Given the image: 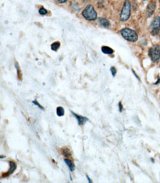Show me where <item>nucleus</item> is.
Returning a JSON list of instances; mask_svg holds the SVG:
<instances>
[{"label": "nucleus", "mask_w": 160, "mask_h": 183, "mask_svg": "<svg viewBox=\"0 0 160 183\" xmlns=\"http://www.w3.org/2000/svg\"><path fill=\"white\" fill-rule=\"evenodd\" d=\"M120 33L123 36V37L125 39H126V40H128V41L131 42H134L137 41V34L133 30L129 29V28H123L120 31Z\"/></svg>", "instance_id": "obj_1"}, {"label": "nucleus", "mask_w": 160, "mask_h": 183, "mask_svg": "<svg viewBox=\"0 0 160 183\" xmlns=\"http://www.w3.org/2000/svg\"><path fill=\"white\" fill-rule=\"evenodd\" d=\"M82 15L86 19L89 20V21H94L97 18V13L94 10V7L92 5H89L86 6V8L82 12Z\"/></svg>", "instance_id": "obj_2"}, {"label": "nucleus", "mask_w": 160, "mask_h": 183, "mask_svg": "<svg viewBox=\"0 0 160 183\" xmlns=\"http://www.w3.org/2000/svg\"><path fill=\"white\" fill-rule=\"evenodd\" d=\"M130 15H131V4L128 0H126L120 13V20L123 22L127 21L129 19Z\"/></svg>", "instance_id": "obj_3"}, {"label": "nucleus", "mask_w": 160, "mask_h": 183, "mask_svg": "<svg viewBox=\"0 0 160 183\" xmlns=\"http://www.w3.org/2000/svg\"><path fill=\"white\" fill-rule=\"evenodd\" d=\"M149 56L154 62H158L160 59V47L156 45L149 50Z\"/></svg>", "instance_id": "obj_4"}, {"label": "nucleus", "mask_w": 160, "mask_h": 183, "mask_svg": "<svg viewBox=\"0 0 160 183\" xmlns=\"http://www.w3.org/2000/svg\"><path fill=\"white\" fill-rule=\"evenodd\" d=\"M160 30V17H156L150 25V32L153 35L158 34Z\"/></svg>", "instance_id": "obj_5"}, {"label": "nucleus", "mask_w": 160, "mask_h": 183, "mask_svg": "<svg viewBox=\"0 0 160 183\" xmlns=\"http://www.w3.org/2000/svg\"><path fill=\"white\" fill-rule=\"evenodd\" d=\"M155 9H156L155 1H151V2L148 4V7H147V9H146V12H147L148 17H150V16H152V14L154 13Z\"/></svg>", "instance_id": "obj_6"}, {"label": "nucleus", "mask_w": 160, "mask_h": 183, "mask_svg": "<svg viewBox=\"0 0 160 183\" xmlns=\"http://www.w3.org/2000/svg\"><path fill=\"white\" fill-rule=\"evenodd\" d=\"M72 114L74 115V116H75V118L77 119L79 125H83L88 121V118L84 117V116H79V115L76 114V113H73L72 111Z\"/></svg>", "instance_id": "obj_7"}, {"label": "nucleus", "mask_w": 160, "mask_h": 183, "mask_svg": "<svg viewBox=\"0 0 160 183\" xmlns=\"http://www.w3.org/2000/svg\"><path fill=\"white\" fill-rule=\"evenodd\" d=\"M99 22L102 26L106 27V28H108V27L110 26V22L106 18H103V17L100 18L99 19Z\"/></svg>", "instance_id": "obj_8"}, {"label": "nucleus", "mask_w": 160, "mask_h": 183, "mask_svg": "<svg viewBox=\"0 0 160 183\" xmlns=\"http://www.w3.org/2000/svg\"><path fill=\"white\" fill-rule=\"evenodd\" d=\"M101 50H102V52L105 54H112L114 53L113 50L108 46H103Z\"/></svg>", "instance_id": "obj_9"}, {"label": "nucleus", "mask_w": 160, "mask_h": 183, "mask_svg": "<svg viewBox=\"0 0 160 183\" xmlns=\"http://www.w3.org/2000/svg\"><path fill=\"white\" fill-rule=\"evenodd\" d=\"M64 161H65V162H66V165H68L70 170H71V171H73V170H74V163H73V162H72V161L70 160V159H65Z\"/></svg>", "instance_id": "obj_10"}, {"label": "nucleus", "mask_w": 160, "mask_h": 183, "mask_svg": "<svg viewBox=\"0 0 160 183\" xmlns=\"http://www.w3.org/2000/svg\"><path fill=\"white\" fill-rule=\"evenodd\" d=\"M56 114L58 116H62L64 115V109L62 107H58L56 108Z\"/></svg>", "instance_id": "obj_11"}, {"label": "nucleus", "mask_w": 160, "mask_h": 183, "mask_svg": "<svg viewBox=\"0 0 160 183\" xmlns=\"http://www.w3.org/2000/svg\"><path fill=\"white\" fill-rule=\"evenodd\" d=\"M59 47H60V42H55L51 45V49L54 51H58Z\"/></svg>", "instance_id": "obj_12"}, {"label": "nucleus", "mask_w": 160, "mask_h": 183, "mask_svg": "<svg viewBox=\"0 0 160 183\" xmlns=\"http://www.w3.org/2000/svg\"><path fill=\"white\" fill-rule=\"evenodd\" d=\"M10 170H9V173L8 174H11L16 168V165L13 162H10Z\"/></svg>", "instance_id": "obj_13"}, {"label": "nucleus", "mask_w": 160, "mask_h": 183, "mask_svg": "<svg viewBox=\"0 0 160 183\" xmlns=\"http://www.w3.org/2000/svg\"><path fill=\"white\" fill-rule=\"evenodd\" d=\"M62 153H63V154L65 157H70V156H71V153H70V150H69V148H63Z\"/></svg>", "instance_id": "obj_14"}, {"label": "nucleus", "mask_w": 160, "mask_h": 183, "mask_svg": "<svg viewBox=\"0 0 160 183\" xmlns=\"http://www.w3.org/2000/svg\"><path fill=\"white\" fill-rule=\"evenodd\" d=\"M47 10H46V9H44V8H41L39 9V13H40L41 15H45L47 14Z\"/></svg>", "instance_id": "obj_15"}, {"label": "nucleus", "mask_w": 160, "mask_h": 183, "mask_svg": "<svg viewBox=\"0 0 160 183\" xmlns=\"http://www.w3.org/2000/svg\"><path fill=\"white\" fill-rule=\"evenodd\" d=\"M16 69H17V73H18V77L19 78V79H21V75H20V69H19V65L17 62H16Z\"/></svg>", "instance_id": "obj_16"}, {"label": "nucleus", "mask_w": 160, "mask_h": 183, "mask_svg": "<svg viewBox=\"0 0 160 183\" xmlns=\"http://www.w3.org/2000/svg\"><path fill=\"white\" fill-rule=\"evenodd\" d=\"M32 103H33V104H34V105H37V106L39 107V108H41V110H44V108H43V107H42L41 105L40 104H39V103L37 101H36V100H34V101H32Z\"/></svg>", "instance_id": "obj_17"}, {"label": "nucleus", "mask_w": 160, "mask_h": 183, "mask_svg": "<svg viewBox=\"0 0 160 183\" xmlns=\"http://www.w3.org/2000/svg\"><path fill=\"white\" fill-rule=\"evenodd\" d=\"M111 72H112V74L113 77H115V75H116V73H117V70L116 68H115L114 67H111Z\"/></svg>", "instance_id": "obj_18"}, {"label": "nucleus", "mask_w": 160, "mask_h": 183, "mask_svg": "<svg viewBox=\"0 0 160 183\" xmlns=\"http://www.w3.org/2000/svg\"><path fill=\"white\" fill-rule=\"evenodd\" d=\"M122 111H123V105H122L121 102H119V111L122 112Z\"/></svg>", "instance_id": "obj_19"}, {"label": "nucleus", "mask_w": 160, "mask_h": 183, "mask_svg": "<svg viewBox=\"0 0 160 183\" xmlns=\"http://www.w3.org/2000/svg\"><path fill=\"white\" fill-rule=\"evenodd\" d=\"M55 1L56 2H58V3H64L67 0H55Z\"/></svg>", "instance_id": "obj_20"}, {"label": "nucleus", "mask_w": 160, "mask_h": 183, "mask_svg": "<svg viewBox=\"0 0 160 183\" xmlns=\"http://www.w3.org/2000/svg\"><path fill=\"white\" fill-rule=\"evenodd\" d=\"M86 177H87L88 180H89V182L92 183V180H90V178H89V176H86Z\"/></svg>", "instance_id": "obj_21"}, {"label": "nucleus", "mask_w": 160, "mask_h": 183, "mask_svg": "<svg viewBox=\"0 0 160 183\" xmlns=\"http://www.w3.org/2000/svg\"><path fill=\"white\" fill-rule=\"evenodd\" d=\"M143 1H146V0H143Z\"/></svg>", "instance_id": "obj_22"}, {"label": "nucleus", "mask_w": 160, "mask_h": 183, "mask_svg": "<svg viewBox=\"0 0 160 183\" xmlns=\"http://www.w3.org/2000/svg\"><path fill=\"white\" fill-rule=\"evenodd\" d=\"M159 2H160V0H159Z\"/></svg>", "instance_id": "obj_23"}]
</instances>
